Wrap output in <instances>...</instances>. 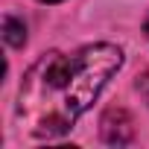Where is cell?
Here are the masks:
<instances>
[{
    "label": "cell",
    "mask_w": 149,
    "mask_h": 149,
    "mask_svg": "<svg viewBox=\"0 0 149 149\" xmlns=\"http://www.w3.org/2000/svg\"><path fill=\"white\" fill-rule=\"evenodd\" d=\"M123 64L114 44H88L76 53H44L21 82L18 123L35 137H58L76 123Z\"/></svg>",
    "instance_id": "1"
},
{
    "label": "cell",
    "mask_w": 149,
    "mask_h": 149,
    "mask_svg": "<svg viewBox=\"0 0 149 149\" xmlns=\"http://www.w3.org/2000/svg\"><path fill=\"white\" fill-rule=\"evenodd\" d=\"M100 132H102V140L111 143V146H126L132 143L134 137V123L129 117L126 108H108L102 114V123H100Z\"/></svg>",
    "instance_id": "2"
},
{
    "label": "cell",
    "mask_w": 149,
    "mask_h": 149,
    "mask_svg": "<svg viewBox=\"0 0 149 149\" xmlns=\"http://www.w3.org/2000/svg\"><path fill=\"white\" fill-rule=\"evenodd\" d=\"M3 41L9 47H24L26 44V26L18 18H12V15L3 18Z\"/></svg>",
    "instance_id": "3"
},
{
    "label": "cell",
    "mask_w": 149,
    "mask_h": 149,
    "mask_svg": "<svg viewBox=\"0 0 149 149\" xmlns=\"http://www.w3.org/2000/svg\"><path fill=\"white\" fill-rule=\"evenodd\" d=\"M38 3H58V0H38Z\"/></svg>",
    "instance_id": "4"
},
{
    "label": "cell",
    "mask_w": 149,
    "mask_h": 149,
    "mask_svg": "<svg viewBox=\"0 0 149 149\" xmlns=\"http://www.w3.org/2000/svg\"><path fill=\"white\" fill-rule=\"evenodd\" d=\"M143 94H146V100H149V88H143Z\"/></svg>",
    "instance_id": "5"
},
{
    "label": "cell",
    "mask_w": 149,
    "mask_h": 149,
    "mask_svg": "<svg viewBox=\"0 0 149 149\" xmlns=\"http://www.w3.org/2000/svg\"><path fill=\"white\" fill-rule=\"evenodd\" d=\"M146 35H149V18H146Z\"/></svg>",
    "instance_id": "6"
}]
</instances>
